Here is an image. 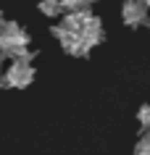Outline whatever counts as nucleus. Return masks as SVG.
I'll return each mask as SVG.
<instances>
[{"label": "nucleus", "instance_id": "1a4fd4ad", "mask_svg": "<svg viewBox=\"0 0 150 155\" xmlns=\"http://www.w3.org/2000/svg\"><path fill=\"white\" fill-rule=\"evenodd\" d=\"M145 3H148V0H145Z\"/></svg>", "mask_w": 150, "mask_h": 155}, {"label": "nucleus", "instance_id": "f03ea898", "mask_svg": "<svg viewBox=\"0 0 150 155\" xmlns=\"http://www.w3.org/2000/svg\"><path fill=\"white\" fill-rule=\"evenodd\" d=\"M121 16L129 29H140L148 24V3L145 0H126L121 8Z\"/></svg>", "mask_w": 150, "mask_h": 155}, {"label": "nucleus", "instance_id": "20e7f679", "mask_svg": "<svg viewBox=\"0 0 150 155\" xmlns=\"http://www.w3.org/2000/svg\"><path fill=\"white\" fill-rule=\"evenodd\" d=\"M61 8L63 13H79L90 8V0H61Z\"/></svg>", "mask_w": 150, "mask_h": 155}, {"label": "nucleus", "instance_id": "39448f33", "mask_svg": "<svg viewBox=\"0 0 150 155\" xmlns=\"http://www.w3.org/2000/svg\"><path fill=\"white\" fill-rule=\"evenodd\" d=\"M134 155H150V139H148V131H142L140 142L134 145Z\"/></svg>", "mask_w": 150, "mask_h": 155}, {"label": "nucleus", "instance_id": "423d86ee", "mask_svg": "<svg viewBox=\"0 0 150 155\" xmlns=\"http://www.w3.org/2000/svg\"><path fill=\"white\" fill-rule=\"evenodd\" d=\"M137 121H140L142 131H148V124H150V108H148V105H142V108H140V113H137Z\"/></svg>", "mask_w": 150, "mask_h": 155}, {"label": "nucleus", "instance_id": "7ed1b4c3", "mask_svg": "<svg viewBox=\"0 0 150 155\" xmlns=\"http://www.w3.org/2000/svg\"><path fill=\"white\" fill-rule=\"evenodd\" d=\"M40 13L48 18H58L61 13H63V8H61V0H40Z\"/></svg>", "mask_w": 150, "mask_h": 155}, {"label": "nucleus", "instance_id": "0eeeda50", "mask_svg": "<svg viewBox=\"0 0 150 155\" xmlns=\"http://www.w3.org/2000/svg\"><path fill=\"white\" fill-rule=\"evenodd\" d=\"M0 21H3V13H0Z\"/></svg>", "mask_w": 150, "mask_h": 155}, {"label": "nucleus", "instance_id": "f257e3e1", "mask_svg": "<svg viewBox=\"0 0 150 155\" xmlns=\"http://www.w3.org/2000/svg\"><path fill=\"white\" fill-rule=\"evenodd\" d=\"M34 82V66L32 63H13L11 61L8 71L0 76V87H11V90H26Z\"/></svg>", "mask_w": 150, "mask_h": 155}, {"label": "nucleus", "instance_id": "6e6552de", "mask_svg": "<svg viewBox=\"0 0 150 155\" xmlns=\"http://www.w3.org/2000/svg\"><path fill=\"white\" fill-rule=\"evenodd\" d=\"M0 63H3V58H0Z\"/></svg>", "mask_w": 150, "mask_h": 155}]
</instances>
